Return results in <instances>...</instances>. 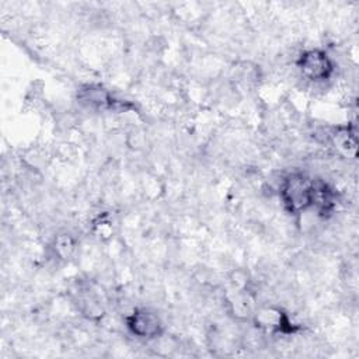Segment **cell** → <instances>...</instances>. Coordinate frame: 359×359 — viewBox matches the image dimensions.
Masks as SVG:
<instances>
[{
  "label": "cell",
  "mask_w": 359,
  "mask_h": 359,
  "mask_svg": "<svg viewBox=\"0 0 359 359\" xmlns=\"http://www.w3.org/2000/svg\"><path fill=\"white\" fill-rule=\"evenodd\" d=\"M128 331L139 339H156L164 332V324L160 316L147 307H135L125 317Z\"/></svg>",
  "instance_id": "obj_3"
},
{
  "label": "cell",
  "mask_w": 359,
  "mask_h": 359,
  "mask_svg": "<svg viewBox=\"0 0 359 359\" xmlns=\"http://www.w3.org/2000/svg\"><path fill=\"white\" fill-rule=\"evenodd\" d=\"M314 178L303 171H292L282 177L279 199L283 209L292 216H300L313 206Z\"/></svg>",
  "instance_id": "obj_1"
},
{
  "label": "cell",
  "mask_w": 359,
  "mask_h": 359,
  "mask_svg": "<svg viewBox=\"0 0 359 359\" xmlns=\"http://www.w3.org/2000/svg\"><path fill=\"white\" fill-rule=\"evenodd\" d=\"M296 67L302 77L314 84L330 80L335 72L334 60L320 48H310L300 52L296 59Z\"/></svg>",
  "instance_id": "obj_2"
},
{
  "label": "cell",
  "mask_w": 359,
  "mask_h": 359,
  "mask_svg": "<svg viewBox=\"0 0 359 359\" xmlns=\"http://www.w3.org/2000/svg\"><path fill=\"white\" fill-rule=\"evenodd\" d=\"M77 101L80 105L91 111L112 109L121 104L107 88L100 84H83L77 90Z\"/></svg>",
  "instance_id": "obj_5"
},
{
  "label": "cell",
  "mask_w": 359,
  "mask_h": 359,
  "mask_svg": "<svg viewBox=\"0 0 359 359\" xmlns=\"http://www.w3.org/2000/svg\"><path fill=\"white\" fill-rule=\"evenodd\" d=\"M330 139L335 147L345 153H355L356 150V132L349 125L348 126H337L331 133Z\"/></svg>",
  "instance_id": "obj_6"
},
{
  "label": "cell",
  "mask_w": 359,
  "mask_h": 359,
  "mask_svg": "<svg viewBox=\"0 0 359 359\" xmlns=\"http://www.w3.org/2000/svg\"><path fill=\"white\" fill-rule=\"evenodd\" d=\"M254 318L258 328L273 334H293L297 328L282 309L273 306L261 307Z\"/></svg>",
  "instance_id": "obj_4"
}]
</instances>
